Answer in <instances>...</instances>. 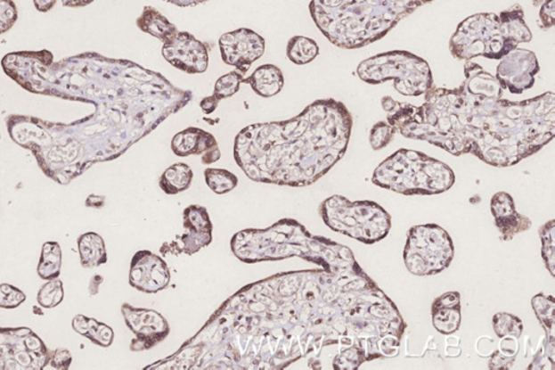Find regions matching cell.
Instances as JSON below:
<instances>
[{"label":"cell","mask_w":555,"mask_h":370,"mask_svg":"<svg viewBox=\"0 0 555 370\" xmlns=\"http://www.w3.org/2000/svg\"><path fill=\"white\" fill-rule=\"evenodd\" d=\"M493 321L494 329L500 338L507 334H513L515 338H518L522 334V321L513 315L500 313L494 317Z\"/></svg>","instance_id":"cell-28"},{"label":"cell","mask_w":555,"mask_h":370,"mask_svg":"<svg viewBox=\"0 0 555 370\" xmlns=\"http://www.w3.org/2000/svg\"><path fill=\"white\" fill-rule=\"evenodd\" d=\"M184 228L188 234L182 237L184 253H197L200 249L207 247L212 242L213 225L207 209L190 206L184 212Z\"/></svg>","instance_id":"cell-15"},{"label":"cell","mask_w":555,"mask_h":370,"mask_svg":"<svg viewBox=\"0 0 555 370\" xmlns=\"http://www.w3.org/2000/svg\"><path fill=\"white\" fill-rule=\"evenodd\" d=\"M363 82L380 84L394 81L404 96H421L433 87L431 69L424 59L408 52H389L364 60L357 69Z\"/></svg>","instance_id":"cell-6"},{"label":"cell","mask_w":555,"mask_h":370,"mask_svg":"<svg viewBox=\"0 0 555 370\" xmlns=\"http://www.w3.org/2000/svg\"><path fill=\"white\" fill-rule=\"evenodd\" d=\"M539 72L536 54L526 49L515 48L502 58L496 78L502 87L512 94H522L532 88L535 75Z\"/></svg>","instance_id":"cell-11"},{"label":"cell","mask_w":555,"mask_h":370,"mask_svg":"<svg viewBox=\"0 0 555 370\" xmlns=\"http://www.w3.org/2000/svg\"><path fill=\"white\" fill-rule=\"evenodd\" d=\"M122 311L127 326L137 336L136 342L132 343L133 351L152 348L167 337L168 324L158 312L134 308L129 304H124Z\"/></svg>","instance_id":"cell-12"},{"label":"cell","mask_w":555,"mask_h":370,"mask_svg":"<svg viewBox=\"0 0 555 370\" xmlns=\"http://www.w3.org/2000/svg\"><path fill=\"white\" fill-rule=\"evenodd\" d=\"M372 182L403 194H437L453 187L454 174L438 160L402 149L379 165Z\"/></svg>","instance_id":"cell-5"},{"label":"cell","mask_w":555,"mask_h":370,"mask_svg":"<svg viewBox=\"0 0 555 370\" xmlns=\"http://www.w3.org/2000/svg\"><path fill=\"white\" fill-rule=\"evenodd\" d=\"M73 328L75 332L83 334L100 347L107 348L113 342L114 333L111 328L83 315H78L73 319Z\"/></svg>","instance_id":"cell-20"},{"label":"cell","mask_w":555,"mask_h":370,"mask_svg":"<svg viewBox=\"0 0 555 370\" xmlns=\"http://www.w3.org/2000/svg\"><path fill=\"white\" fill-rule=\"evenodd\" d=\"M243 79V75L238 71L223 75L215 84L214 96H216L219 100L233 97V95L240 91Z\"/></svg>","instance_id":"cell-27"},{"label":"cell","mask_w":555,"mask_h":370,"mask_svg":"<svg viewBox=\"0 0 555 370\" xmlns=\"http://www.w3.org/2000/svg\"><path fill=\"white\" fill-rule=\"evenodd\" d=\"M533 307L536 311L540 323L546 328L549 341L553 344L554 339V299L544 297L543 294L533 299Z\"/></svg>","instance_id":"cell-26"},{"label":"cell","mask_w":555,"mask_h":370,"mask_svg":"<svg viewBox=\"0 0 555 370\" xmlns=\"http://www.w3.org/2000/svg\"><path fill=\"white\" fill-rule=\"evenodd\" d=\"M324 223L333 231L371 244L388 236L392 222L389 214L371 201L351 202L333 196L320 207Z\"/></svg>","instance_id":"cell-7"},{"label":"cell","mask_w":555,"mask_h":370,"mask_svg":"<svg viewBox=\"0 0 555 370\" xmlns=\"http://www.w3.org/2000/svg\"><path fill=\"white\" fill-rule=\"evenodd\" d=\"M204 177L209 189L217 194L232 192L239 183L236 175L223 169H207L204 171Z\"/></svg>","instance_id":"cell-25"},{"label":"cell","mask_w":555,"mask_h":370,"mask_svg":"<svg viewBox=\"0 0 555 370\" xmlns=\"http://www.w3.org/2000/svg\"><path fill=\"white\" fill-rule=\"evenodd\" d=\"M395 128L392 125L379 122L374 125L370 134V144L374 150H380L387 147L394 137Z\"/></svg>","instance_id":"cell-31"},{"label":"cell","mask_w":555,"mask_h":370,"mask_svg":"<svg viewBox=\"0 0 555 370\" xmlns=\"http://www.w3.org/2000/svg\"><path fill=\"white\" fill-rule=\"evenodd\" d=\"M79 254L84 267H94L107 262L104 242L98 234L88 233L78 239Z\"/></svg>","instance_id":"cell-21"},{"label":"cell","mask_w":555,"mask_h":370,"mask_svg":"<svg viewBox=\"0 0 555 370\" xmlns=\"http://www.w3.org/2000/svg\"><path fill=\"white\" fill-rule=\"evenodd\" d=\"M540 19L543 24V28H551L555 23V6L554 0H547L544 3L542 12H540Z\"/></svg>","instance_id":"cell-35"},{"label":"cell","mask_w":555,"mask_h":370,"mask_svg":"<svg viewBox=\"0 0 555 370\" xmlns=\"http://www.w3.org/2000/svg\"><path fill=\"white\" fill-rule=\"evenodd\" d=\"M18 17L13 0H0V35L9 32L18 21Z\"/></svg>","instance_id":"cell-32"},{"label":"cell","mask_w":555,"mask_h":370,"mask_svg":"<svg viewBox=\"0 0 555 370\" xmlns=\"http://www.w3.org/2000/svg\"><path fill=\"white\" fill-rule=\"evenodd\" d=\"M223 62L244 75L265 53L266 42L261 35L249 29L224 33L219 38Z\"/></svg>","instance_id":"cell-9"},{"label":"cell","mask_w":555,"mask_h":370,"mask_svg":"<svg viewBox=\"0 0 555 370\" xmlns=\"http://www.w3.org/2000/svg\"><path fill=\"white\" fill-rule=\"evenodd\" d=\"M162 54L174 68L188 74H200L208 68V47L192 34L177 32L163 43Z\"/></svg>","instance_id":"cell-10"},{"label":"cell","mask_w":555,"mask_h":370,"mask_svg":"<svg viewBox=\"0 0 555 370\" xmlns=\"http://www.w3.org/2000/svg\"><path fill=\"white\" fill-rule=\"evenodd\" d=\"M94 2V0H61L63 6L69 8L86 7Z\"/></svg>","instance_id":"cell-39"},{"label":"cell","mask_w":555,"mask_h":370,"mask_svg":"<svg viewBox=\"0 0 555 370\" xmlns=\"http://www.w3.org/2000/svg\"><path fill=\"white\" fill-rule=\"evenodd\" d=\"M34 6L39 12H48L56 6L57 0H33Z\"/></svg>","instance_id":"cell-37"},{"label":"cell","mask_w":555,"mask_h":370,"mask_svg":"<svg viewBox=\"0 0 555 370\" xmlns=\"http://www.w3.org/2000/svg\"><path fill=\"white\" fill-rule=\"evenodd\" d=\"M61 249L57 243H47L43 247L38 274L43 279L58 278L61 267Z\"/></svg>","instance_id":"cell-24"},{"label":"cell","mask_w":555,"mask_h":370,"mask_svg":"<svg viewBox=\"0 0 555 370\" xmlns=\"http://www.w3.org/2000/svg\"><path fill=\"white\" fill-rule=\"evenodd\" d=\"M63 284L61 280L54 278L53 282L45 284L38 292V303L44 308L57 307L63 300Z\"/></svg>","instance_id":"cell-29"},{"label":"cell","mask_w":555,"mask_h":370,"mask_svg":"<svg viewBox=\"0 0 555 370\" xmlns=\"http://www.w3.org/2000/svg\"><path fill=\"white\" fill-rule=\"evenodd\" d=\"M492 211L504 240L512 239L515 234L531 228V221L517 212L513 198L507 193L494 194L492 199Z\"/></svg>","instance_id":"cell-16"},{"label":"cell","mask_w":555,"mask_h":370,"mask_svg":"<svg viewBox=\"0 0 555 370\" xmlns=\"http://www.w3.org/2000/svg\"><path fill=\"white\" fill-rule=\"evenodd\" d=\"M25 294L12 284H0V308H14L25 301Z\"/></svg>","instance_id":"cell-33"},{"label":"cell","mask_w":555,"mask_h":370,"mask_svg":"<svg viewBox=\"0 0 555 370\" xmlns=\"http://www.w3.org/2000/svg\"><path fill=\"white\" fill-rule=\"evenodd\" d=\"M137 27L140 31L151 35L165 43L178 32L176 25L169 22L156 8L146 6L142 16L137 19Z\"/></svg>","instance_id":"cell-19"},{"label":"cell","mask_w":555,"mask_h":370,"mask_svg":"<svg viewBox=\"0 0 555 370\" xmlns=\"http://www.w3.org/2000/svg\"><path fill=\"white\" fill-rule=\"evenodd\" d=\"M52 366L58 369H67L72 362V355L67 349H57L53 353Z\"/></svg>","instance_id":"cell-34"},{"label":"cell","mask_w":555,"mask_h":370,"mask_svg":"<svg viewBox=\"0 0 555 370\" xmlns=\"http://www.w3.org/2000/svg\"><path fill=\"white\" fill-rule=\"evenodd\" d=\"M164 2L175 4V6L178 7H193L198 6V4L208 3L209 0H164Z\"/></svg>","instance_id":"cell-38"},{"label":"cell","mask_w":555,"mask_h":370,"mask_svg":"<svg viewBox=\"0 0 555 370\" xmlns=\"http://www.w3.org/2000/svg\"><path fill=\"white\" fill-rule=\"evenodd\" d=\"M193 179L192 169L184 163L172 165L159 179V187L167 194H177L190 187Z\"/></svg>","instance_id":"cell-22"},{"label":"cell","mask_w":555,"mask_h":370,"mask_svg":"<svg viewBox=\"0 0 555 370\" xmlns=\"http://www.w3.org/2000/svg\"><path fill=\"white\" fill-rule=\"evenodd\" d=\"M319 54V46L312 38L294 37L287 46V57L298 66H304L314 62Z\"/></svg>","instance_id":"cell-23"},{"label":"cell","mask_w":555,"mask_h":370,"mask_svg":"<svg viewBox=\"0 0 555 370\" xmlns=\"http://www.w3.org/2000/svg\"><path fill=\"white\" fill-rule=\"evenodd\" d=\"M129 283L147 293H157L167 288L171 273L167 263L150 251H139L133 258Z\"/></svg>","instance_id":"cell-13"},{"label":"cell","mask_w":555,"mask_h":370,"mask_svg":"<svg viewBox=\"0 0 555 370\" xmlns=\"http://www.w3.org/2000/svg\"><path fill=\"white\" fill-rule=\"evenodd\" d=\"M540 234L543 240V257L550 273L554 276V221L544 225Z\"/></svg>","instance_id":"cell-30"},{"label":"cell","mask_w":555,"mask_h":370,"mask_svg":"<svg viewBox=\"0 0 555 370\" xmlns=\"http://www.w3.org/2000/svg\"><path fill=\"white\" fill-rule=\"evenodd\" d=\"M466 81L456 89L425 93L421 107L389 99V125L404 137L421 139L461 156L472 153L494 167H511L539 152L555 135V96L509 102L494 75L467 62Z\"/></svg>","instance_id":"cell-1"},{"label":"cell","mask_w":555,"mask_h":370,"mask_svg":"<svg viewBox=\"0 0 555 370\" xmlns=\"http://www.w3.org/2000/svg\"><path fill=\"white\" fill-rule=\"evenodd\" d=\"M172 150L178 157L201 156L203 164H212L221 159L216 139L201 128L188 127L175 135Z\"/></svg>","instance_id":"cell-14"},{"label":"cell","mask_w":555,"mask_h":370,"mask_svg":"<svg viewBox=\"0 0 555 370\" xmlns=\"http://www.w3.org/2000/svg\"><path fill=\"white\" fill-rule=\"evenodd\" d=\"M410 273L428 276L447 268L453 259V244L438 225H420L410 229L404 253Z\"/></svg>","instance_id":"cell-8"},{"label":"cell","mask_w":555,"mask_h":370,"mask_svg":"<svg viewBox=\"0 0 555 370\" xmlns=\"http://www.w3.org/2000/svg\"><path fill=\"white\" fill-rule=\"evenodd\" d=\"M532 41V33L524 21L523 9L515 4L499 14L478 13L459 25L450 39V52L454 58L475 57L502 59L518 44Z\"/></svg>","instance_id":"cell-4"},{"label":"cell","mask_w":555,"mask_h":370,"mask_svg":"<svg viewBox=\"0 0 555 370\" xmlns=\"http://www.w3.org/2000/svg\"><path fill=\"white\" fill-rule=\"evenodd\" d=\"M219 102H221V100L212 95V96L205 97L201 100V103H200V108H201L204 114L209 116V114H212L215 110L217 109Z\"/></svg>","instance_id":"cell-36"},{"label":"cell","mask_w":555,"mask_h":370,"mask_svg":"<svg viewBox=\"0 0 555 370\" xmlns=\"http://www.w3.org/2000/svg\"><path fill=\"white\" fill-rule=\"evenodd\" d=\"M352 125L344 103L316 100L287 121L243 128L234 140V160L254 182L308 186L344 157Z\"/></svg>","instance_id":"cell-3"},{"label":"cell","mask_w":555,"mask_h":370,"mask_svg":"<svg viewBox=\"0 0 555 370\" xmlns=\"http://www.w3.org/2000/svg\"><path fill=\"white\" fill-rule=\"evenodd\" d=\"M244 84H249L253 92L263 98H272L282 91L284 77L282 70L273 64H264L258 67L243 79Z\"/></svg>","instance_id":"cell-18"},{"label":"cell","mask_w":555,"mask_h":370,"mask_svg":"<svg viewBox=\"0 0 555 370\" xmlns=\"http://www.w3.org/2000/svg\"><path fill=\"white\" fill-rule=\"evenodd\" d=\"M192 99V91L136 63L94 112L78 123L13 116L7 119L8 131L20 146L31 150L47 177L66 184L90 165L121 156Z\"/></svg>","instance_id":"cell-2"},{"label":"cell","mask_w":555,"mask_h":370,"mask_svg":"<svg viewBox=\"0 0 555 370\" xmlns=\"http://www.w3.org/2000/svg\"><path fill=\"white\" fill-rule=\"evenodd\" d=\"M459 292H448L433 304V325L439 333H456L461 323Z\"/></svg>","instance_id":"cell-17"}]
</instances>
